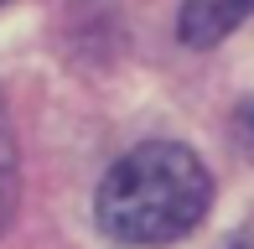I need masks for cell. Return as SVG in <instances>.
I'll list each match as a JSON object with an SVG mask.
<instances>
[{"mask_svg":"<svg viewBox=\"0 0 254 249\" xmlns=\"http://www.w3.org/2000/svg\"><path fill=\"white\" fill-rule=\"evenodd\" d=\"M0 5H5V0H0Z\"/></svg>","mask_w":254,"mask_h":249,"instance_id":"obj_5","label":"cell"},{"mask_svg":"<svg viewBox=\"0 0 254 249\" xmlns=\"http://www.w3.org/2000/svg\"><path fill=\"white\" fill-rule=\"evenodd\" d=\"M249 16H254V0H187L177 31H182L187 47H218V42L234 26H244Z\"/></svg>","mask_w":254,"mask_h":249,"instance_id":"obj_2","label":"cell"},{"mask_svg":"<svg viewBox=\"0 0 254 249\" xmlns=\"http://www.w3.org/2000/svg\"><path fill=\"white\" fill-rule=\"evenodd\" d=\"M16 197H21V172H16V140L5 124V104H0V234L16 218Z\"/></svg>","mask_w":254,"mask_h":249,"instance_id":"obj_3","label":"cell"},{"mask_svg":"<svg viewBox=\"0 0 254 249\" xmlns=\"http://www.w3.org/2000/svg\"><path fill=\"white\" fill-rule=\"evenodd\" d=\"M223 249H254V244H249V239H228Z\"/></svg>","mask_w":254,"mask_h":249,"instance_id":"obj_4","label":"cell"},{"mask_svg":"<svg viewBox=\"0 0 254 249\" xmlns=\"http://www.w3.org/2000/svg\"><path fill=\"white\" fill-rule=\"evenodd\" d=\"M207 202H213L207 166L177 140H151L109 166V177L99 182L94 213L109 239L161 249L197 229Z\"/></svg>","mask_w":254,"mask_h":249,"instance_id":"obj_1","label":"cell"}]
</instances>
